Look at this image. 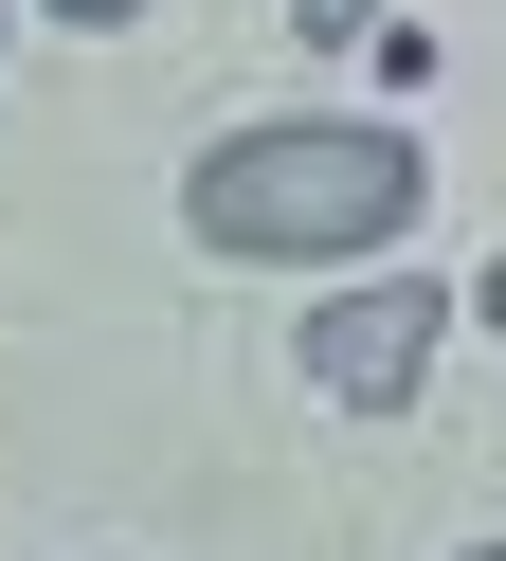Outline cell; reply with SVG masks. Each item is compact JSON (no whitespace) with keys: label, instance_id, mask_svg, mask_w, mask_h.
I'll use <instances>...</instances> for the list:
<instances>
[{"label":"cell","instance_id":"5b68a950","mask_svg":"<svg viewBox=\"0 0 506 561\" xmlns=\"http://www.w3.org/2000/svg\"><path fill=\"white\" fill-rule=\"evenodd\" d=\"M488 327H506V254H488Z\"/></svg>","mask_w":506,"mask_h":561},{"label":"cell","instance_id":"3957f363","mask_svg":"<svg viewBox=\"0 0 506 561\" xmlns=\"http://www.w3.org/2000/svg\"><path fill=\"white\" fill-rule=\"evenodd\" d=\"M361 19H380V0H289V37H361Z\"/></svg>","mask_w":506,"mask_h":561},{"label":"cell","instance_id":"6da1fadb","mask_svg":"<svg viewBox=\"0 0 506 561\" xmlns=\"http://www.w3.org/2000/svg\"><path fill=\"white\" fill-rule=\"evenodd\" d=\"M434 199V163L398 127H344V110H272V127H217L181 218L199 254H398Z\"/></svg>","mask_w":506,"mask_h":561},{"label":"cell","instance_id":"8992f818","mask_svg":"<svg viewBox=\"0 0 506 561\" xmlns=\"http://www.w3.org/2000/svg\"><path fill=\"white\" fill-rule=\"evenodd\" d=\"M470 561H506V543H470Z\"/></svg>","mask_w":506,"mask_h":561},{"label":"cell","instance_id":"277c9868","mask_svg":"<svg viewBox=\"0 0 506 561\" xmlns=\"http://www.w3.org/2000/svg\"><path fill=\"white\" fill-rule=\"evenodd\" d=\"M55 19H72V37H108V19H145V0H55Z\"/></svg>","mask_w":506,"mask_h":561},{"label":"cell","instance_id":"7a4b0ae2","mask_svg":"<svg viewBox=\"0 0 506 561\" xmlns=\"http://www.w3.org/2000/svg\"><path fill=\"white\" fill-rule=\"evenodd\" d=\"M434 327H452V290H416V272L325 290V308H308V380H325V399H361V416H398V399H416V363H434Z\"/></svg>","mask_w":506,"mask_h":561}]
</instances>
